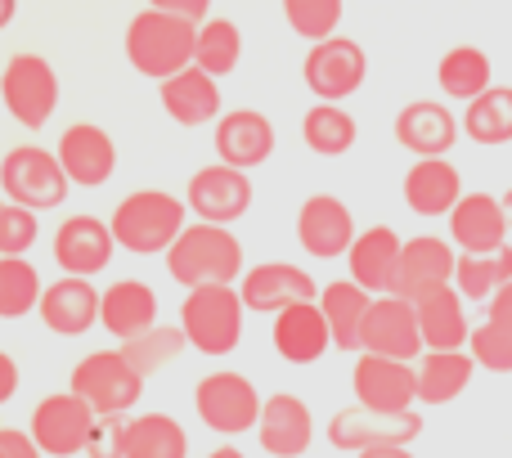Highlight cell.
Returning a JSON list of instances; mask_svg holds the SVG:
<instances>
[{"instance_id": "8", "label": "cell", "mask_w": 512, "mask_h": 458, "mask_svg": "<svg viewBox=\"0 0 512 458\" xmlns=\"http://www.w3.org/2000/svg\"><path fill=\"white\" fill-rule=\"evenodd\" d=\"M0 104L27 131H41L59 108V72L41 54H14L0 72Z\"/></svg>"}, {"instance_id": "18", "label": "cell", "mask_w": 512, "mask_h": 458, "mask_svg": "<svg viewBox=\"0 0 512 458\" xmlns=\"http://www.w3.org/2000/svg\"><path fill=\"white\" fill-rule=\"evenodd\" d=\"M54 265L63 274H81V279H95L99 270H108L117 252V238H113V225L99 221L90 212H77L68 216L59 229H54Z\"/></svg>"}, {"instance_id": "43", "label": "cell", "mask_w": 512, "mask_h": 458, "mask_svg": "<svg viewBox=\"0 0 512 458\" xmlns=\"http://www.w3.org/2000/svg\"><path fill=\"white\" fill-rule=\"evenodd\" d=\"M41 212L18 203H0V256H27L41 238Z\"/></svg>"}, {"instance_id": "12", "label": "cell", "mask_w": 512, "mask_h": 458, "mask_svg": "<svg viewBox=\"0 0 512 458\" xmlns=\"http://www.w3.org/2000/svg\"><path fill=\"white\" fill-rule=\"evenodd\" d=\"M99 414L77 396V391H54L32 409V436L50 458L86 454L90 432H95Z\"/></svg>"}, {"instance_id": "4", "label": "cell", "mask_w": 512, "mask_h": 458, "mask_svg": "<svg viewBox=\"0 0 512 458\" xmlns=\"http://www.w3.org/2000/svg\"><path fill=\"white\" fill-rule=\"evenodd\" d=\"M243 310L248 306L234 283H203V288H189L180 301V328L198 355L225 360L243 342Z\"/></svg>"}, {"instance_id": "10", "label": "cell", "mask_w": 512, "mask_h": 458, "mask_svg": "<svg viewBox=\"0 0 512 458\" xmlns=\"http://www.w3.org/2000/svg\"><path fill=\"white\" fill-rule=\"evenodd\" d=\"M423 436V414L418 409H400V414H387V409H337L328 418V445L342 454H364L378 450V445H414Z\"/></svg>"}, {"instance_id": "34", "label": "cell", "mask_w": 512, "mask_h": 458, "mask_svg": "<svg viewBox=\"0 0 512 458\" xmlns=\"http://www.w3.org/2000/svg\"><path fill=\"white\" fill-rule=\"evenodd\" d=\"M436 81L450 99L459 104H472L477 95H486L495 86V68H490V54L477 50V45H454L445 50V59L436 63Z\"/></svg>"}, {"instance_id": "42", "label": "cell", "mask_w": 512, "mask_h": 458, "mask_svg": "<svg viewBox=\"0 0 512 458\" xmlns=\"http://www.w3.org/2000/svg\"><path fill=\"white\" fill-rule=\"evenodd\" d=\"M468 351L486 373H512V324L508 319L486 315L477 328H472Z\"/></svg>"}, {"instance_id": "21", "label": "cell", "mask_w": 512, "mask_h": 458, "mask_svg": "<svg viewBox=\"0 0 512 458\" xmlns=\"http://www.w3.org/2000/svg\"><path fill=\"white\" fill-rule=\"evenodd\" d=\"M454 270H459V247H454L450 238H436V234L405 238L396 297L418 301L423 292H436V288H445V283H454Z\"/></svg>"}, {"instance_id": "20", "label": "cell", "mask_w": 512, "mask_h": 458, "mask_svg": "<svg viewBox=\"0 0 512 458\" xmlns=\"http://www.w3.org/2000/svg\"><path fill=\"white\" fill-rule=\"evenodd\" d=\"M99 301L104 292L95 288L90 279L81 274H59L54 283H45V297H41V324L50 328L54 337H81L99 324Z\"/></svg>"}, {"instance_id": "51", "label": "cell", "mask_w": 512, "mask_h": 458, "mask_svg": "<svg viewBox=\"0 0 512 458\" xmlns=\"http://www.w3.org/2000/svg\"><path fill=\"white\" fill-rule=\"evenodd\" d=\"M207 458H248V454H243V450H234V445H221V450H212Z\"/></svg>"}, {"instance_id": "28", "label": "cell", "mask_w": 512, "mask_h": 458, "mask_svg": "<svg viewBox=\"0 0 512 458\" xmlns=\"http://www.w3.org/2000/svg\"><path fill=\"white\" fill-rule=\"evenodd\" d=\"M158 99L162 108H167V117L176 126H207V122H221V86H216L212 72H203L194 63V68L176 72V77L158 81Z\"/></svg>"}, {"instance_id": "41", "label": "cell", "mask_w": 512, "mask_h": 458, "mask_svg": "<svg viewBox=\"0 0 512 458\" xmlns=\"http://www.w3.org/2000/svg\"><path fill=\"white\" fill-rule=\"evenodd\" d=\"M283 18L301 41H328L342 23V0H283Z\"/></svg>"}, {"instance_id": "3", "label": "cell", "mask_w": 512, "mask_h": 458, "mask_svg": "<svg viewBox=\"0 0 512 458\" xmlns=\"http://www.w3.org/2000/svg\"><path fill=\"white\" fill-rule=\"evenodd\" d=\"M167 274L180 288H203V283H234L243 279V243L230 225L194 221L171 243Z\"/></svg>"}, {"instance_id": "49", "label": "cell", "mask_w": 512, "mask_h": 458, "mask_svg": "<svg viewBox=\"0 0 512 458\" xmlns=\"http://www.w3.org/2000/svg\"><path fill=\"white\" fill-rule=\"evenodd\" d=\"M355 458H414V450L409 445H378V450H364Z\"/></svg>"}, {"instance_id": "50", "label": "cell", "mask_w": 512, "mask_h": 458, "mask_svg": "<svg viewBox=\"0 0 512 458\" xmlns=\"http://www.w3.org/2000/svg\"><path fill=\"white\" fill-rule=\"evenodd\" d=\"M14 14H18V0H0V32L14 23Z\"/></svg>"}, {"instance_id": "25", "label": "cell", "mask_w": 512, "mask_h": 458, "mask_svg": "<svg viewBox=\"0 0 512 458\" xmlns=\"http://www.w3.org/2000/svg\"><path fill=\"white\" fill-rule=\"evenodd\" d=\"M445 221H450V243L459 252H477V256L508 247V234H512L504 198H495V194H463L459 207Z\"/></svg>"}, {"instance_id": "13", "label": "cell", "mask_w": 512, "mask_h": 458, "mask_svg": "<svg viewBox=\"0 0 512 458\" xmlns=\"http://www.w3.org/2000/svg\"><path fill=\"white\" fill-rule=\"evenodd\" d=\"M351 391H355V405L400 414V409L418 405V369L409 360H387V355L360 351L351 369Z\"/></svg>"}, {"instance_id": "11", "label": "cell", "mask_w": 512, "mask_h": 458, "mask_svg": "<svg viewBox=\"0 0 512 458\" xmlns=\"http://www.w3.org/2000/svg\"><path fill=\"white\" fill-rule=\"evenodd\" d=\"M252 176L239 167H225V162H212V167H198L189 176V189H185V203H189V216L194 221H207V225H234L252 212Z\"/></svg>"}, {"instance_id": "39", "label": "cell", "mask_w": 512, "mask_h": 458, "mask_svg": "<svg viewBox=\"0 0 512 458\" xmlns=\"http://www.w3.org/2000/svg\"><path fill=\"white\" fill-rule=\"evenodd\" d=\"M185 351H194V346H189V337H185V328H180V324L176 328H171V324H153L149 333L122 342V355L144 373V378H153L158 369H167V364L180 360Z\"/></svg>"}, {"instance_id": "31", "label": "cell", "mask_w": 512, "mask_h": 458, "mask_svg": "<svg viewBox=\"0 0 512 458\" xmlns=\"http://www.w3.org/2000/svg\"><path fill=\"white\" fill-rule=\"evenodd\" d=\"M373 292L360 288L355 279H333L319 292V310L328 319V333H333V351L360 355L364 351V319H369Z\"/></svg>"}, {"instance_id": "7", "label": "cell", "mask_w": 512, "mask_h": 458, "mask_svg": "<svg viewBox=\"0 0 512 458\" xmlns=\"http://www.w3.org/2000/svg\"><path fill=\"white\" fill-rule=\"evenodd\" d=\"M261 409H265V396L256 391V382L248 373H234V369H221V373H207L198 378L194 387V414L207 432L216 436H243V432H256L261 423Z\"/></svg>"}, {"instance_id": "33", "label": "cell", "mask_w": 512, "mask_h": 458, "mask_svg": "<svg viewBox=\"0 0 512 458\" xmlns=\"http://www.w3.org/2000/svg\"><path fill=\"white\" fill-rule=\"evenodd\" d=\"M355 140H360V126L342 104H319L315 99L301 117V144L315 158H342V153L355 149Z\"/></svg>"}, {"instance_id": "1", "label": "cell", "mask_w": 512, "mask_h": 458, "mask_svg": "<svg viewBox=\"0 0 512 458\" xmlns=\"http://www.w3.org/2000/svg\"><path fill=\"white\" fill-rule=\"evenodd\" d=\"M198 50V23L180 14H162V9H144L126 23V59L140 77L167 81L176 72L194 68Z\"/></svg>"}, {"instance_id": "53", "label": "cell", "mask_w": 512, "mask_h": 458, "mask_svg": "<svg viewBox=\"0 0 512 458\" xmlns=\"http://www.w3.org/2000/svg\"><path fill=\"white\" fill-rule=\"evenodd\" d=\"M0 108H5V104H0Z\"/></svg>"}, {"instance_id": "19", "label": "cell", "mask_w": 512, "mask_h": 458, "mask_svg": "<svg viewBox=\"0 0 512 458\" xmlns=\"http://www.w3.org/2000/svg\"><path fill=\"white\" fill-rule=\"evenodd\" d=\"M463 117H454L441 99H414L396 113V144L414 158H445L459 144Z\"/></svg>"}, {"instance_id": "9", "label": "cell", "mask_w": 512, "mask_h": 458, "mask_svg": "<svg viewBox=\"0 0 512 458\" xmlns=\"http://www.w3.org/2000/svg\"><path fill=\"white\" fill-rule=\"evenodd\" d=\"M369 77V54H364L360 41L351 36H328V41H315L301 59V81L306 90L319 99V104H342Z\"/></svg>"}, {"instance_id": "35", "label": "cell", "mask_w": 512, "mask_h": 458, "mask_svg": "<svg viewBox=\"0 0 512 458\" xmlns=\"http://www.w3.org/2000/svg\"><path fill=\"white\" fill-rule=\"evenodd\" d=\"M463 135L481 149L512 144V86H490L463 108Z\"/></svg>"}, {"instance_id": "32", "label": "cell", "mask_w": 512, "mask_h": 458, "mask_svg": "<svg viewBox=\"0 0 512 458\" xmlns=\"http://www.w3.org/2000/svg\"><path fill=\"white\" fill-rule=\"evenodd\" d=\"M418 369V405H450L472 387L481 364L472 351H423Z\"/></svg>"}, {"instance_id": "5", "label": "cell", "mask_w": 512, "mask_h": 458, "mask_svg": "<svg viewBox=\"0 0 512 458\" xmlns=\"http://www.w3.org/2000/svg\"><path fill=\"white\" fill-rule=\"evenodd\" d=\"M72 180L63 171L59 153L41 149V144H18L0 158V194L5 203H18V207H32V212H54L63 207L68 198Z\"/></svg>"}, {"instance_id": "15", "label": "cell", "mask_w": 512, "mask_h": 458, "mask_svg": "<svg viewBox=\"0 0 512 458\" xmlns=\"http://www.w3.org/2000/svg\"><path fill=\"white\" fill-rule=\"evenodd\" d=\"M364 351L387 355V360H423V328H418V310L409 297H373L369 319H364Z\"/></svg>"}, {"instance_id": "17", "label": "cell", "mask_w": 512, "mask_h": 458, "mask_svg": "<svg viewBox=\"0 0 512 458\" xmlns=\"http://www.w3.org/2000/svg\"><path fill=\"white\" fill-rule=\"evenodd\" d=\"M63 171H68L72 189H104L117 176V144L104 126L95 122H72L54 144Z\"/></svg>"}, {"instance_id": "36", "label": "cell", "mask_w": 512, "mask_h": 458, "mask_svg": "<svg viewBox=\"0 0 512 458\" xmlns=\"http://www.w3.org/2000/svg\"><path fill=\"white\" fill-rule=\"evenodd\" d=\"M504 283H512V243L499 252H459V270H454V288L463 301H490Z\"/></svg>"}, {"instance_id": "47", "label": "cell", "mask_w": 512, "mask_h": 458, "mask_svg": "<svg viewBox=\"0 0 512 458\" xmlns=\"http://www.w3.org/2000/svg\"><path fill=\"white\" fill-rule=\"evenodd\" d=\"M18 382H23V373H18V360L9 351H0V405H9V400L18 396Z\"/></svg>"}, {"instance_id": "52", "label": "cell", "mask_w": 512, "mask_h": 458, "mask_svg": "<svg viewBox=\"0 0 512 458\" xmlns=\"http://www.w3.org/2000/svg\"><path fill=\"white\" fill-rule=\"evenodd\" d=\"M504 212H508V225H512V189L504 194Z\"/></svg>"}, {"instance_id": "30", "label": "cell", "mask_w": 512, "mask_h": 458, "mask_svg": "<svg viewBox=\"0 0 512 458\" xmlns=\"http://www.w3.org/2000/svg\"><path fill=\"white\" fill-rule=\"evenodd\" d=\"M99 324L117 337V342H131V337L149 333L158 324V292L144 279H117L104 288L99 301Z\"/></svg>"}, {"instance_id": "48", "label": "cell", "mask_w": 512, "mask_h": 458, "mask_svg": "<svg viewBox=\"0 0 512 458\" xmlns=\"http://www.w3.org/2000/svg\"><path fill=\"white\" fill-rule=\"evenodd\" d=\"M486 315H495V319H508V324H512V283H504V288H499L495 297L486 301Z\"/></svg>"}, {"instance_id": "23", "label": "cell", "mask_w": 512, "mask_h": 458, "mask_svg": "<svg viewBox=\"0 0 512 458\" xmlns=\"http://www.w3.org/2000/svg\"><path fill=\"white\" fill-rule=\"evenodd\" d=\"M270 342L279 351V360L297 364H319L328 351H333V333H328V319L319 310V301H301V306H288L274 315V328H270Z\"/></svg>"}, {"instance_id": "16", "label": "cell", "mask_w": 512, "mask_h": 458, "mask_svg": "<svg viewBox=\"0 0 512 458\" xmlns=\"http://www.w3.org/2000/svg\"><path fill=\"white\" fill-rule=\"evenodd\" d=\"M239 292H243V306H248L252 315H279V310L301 306V301H319L324 288L315 283V274L292 265V261H261L243 274Z\"/></svg>"}, {"instance_id": "14", "label": "cell", "mask_w": 512, "mask_h": 458, "mask_svg": "<svg viewBox=\"0 0 512 458\" xmlns=\"http://www.w3.org/2000/svg\"><path fill=\"white\" fill-rule=\"evenodd\" d=\"M355 238H360L355 216L337 194H310L297 207V243L310 261H337L351 252Z\"/></svg>"}, {"instance_id": "26", "label": "cell", "mask_w": 512, "mask_h": 458, "mask_svg": "<svg viewBox=\"0 0 512 458\" xmlns=\"http://www.w3.org/2000/svg\"><path fill=\"white\" fill-rule=\"evenodd\" d=\"M400 194H405V207L414 216H423V221H441V216H450L454 207H459L463 176L450 158H418L414 167L405 171Z\"/></svg>"}, {"instance_id": "45", "label": "cell", "mask_w": 512, "mask_h": 458, "mask_svg": "<svg viewBox=\"0 0 512 458\" xmlns=\"http://www.w3.org/2000/svg\"><path fill=\"white\" fill-rule=\"evenodd\" d=\"M45 450L36 445L32 432L23 427H0V458H41Z\"/></svg>"}, {"instance_id": "29", "label": "cell", "mask_w": 512, "mask_h": 458, "mask_svg": "<svg viewBox=\"0 0 512 458\" xmlns=\"http://www.w3.org/2000/svg\"><path fill=\"white\" fill-rule=\"evenodd\" d=\"M418 310V328H423V346L427 351H468V337H472V324H468V306H463V292L454 283L436 292H423L414 301Z\"/></svg>"}, {"instance_id": "37", "label": "cell", "mask_w": 512, "mask_h": 458, "mask_svg": "<svg viewBox=\"0 0 512 458\" xmlns=\"http://www.w3.org/2000/svg\"><path fill=\"white\" fill-rule=\"evenodd\" d=\"M126 458H189V432L171 414H135Z\"/></svg>"}, {"instance_id": "44", "label": "cell", "mask_w": 512, "mask_h": 458, "mask_svg": "<svg viewBox=\"0 0 512 458\" xmlns=\"http://www.w3.org/2000/svg\"><path fill=\"white\" fill-rule=\"evenodd\" d=\"M131 418L135 414H99L95 432H90L86 458H126L131 454Z\"/></svg>"}, {"instance_id": "2", "label": "cell", "mask_w": 512, "mask_h": 458, "mask_svg": "<svg viewBox=\"0 0 512 458\" xmlns=\"http://www.w3.org/2000/svg\"><path fill=\"white\" fill-rule=\"evenodd\" d=\"M117 247L135 256H167L171 243L189 229V203L167 189H135L108 216Z\"/></svg>"}, {"instance_id": "46", "label": "cell", "mask_w": 512, "mask_h": 458, "mask_svg": "<svg viewBox=\"0 0 512 458\" xmlns=\"http://www.w3.org/2000/svg\"><path fill=\"white\" fill-rule=\"evenodd\" d=\"M149 9H162V14H180V18H194V23H207L212 0H149Z\"/></svg>"}, {"instance_id": "24", "label": "cell", "mask_w": 512, "mask_h": 458, "mask_svg": "<svg viewBox=\"0 0 512 458\" xmlns=\"http://www.w3.org/2000/svg\"><path fill=\"white\" fill-rule=\"evenodd\" d=\"M400 252H405V238L391 225L360 229V238H355L351 252H346L351 279L360 283V288H369L373 297H387V292H396V279H400Z\"/></svg>"}, {"instance_id": "40", "label": "cell", "mask_w": 512, "mask_h": 458, "mask_svg": "<svg viewBox=\"0 0 512 458\" xmlns=\"http://www.w3.org/2000/svg\"><path fill=\"white\" fill-rule=\"evenodd\" d=\"M239 59H243V36L230 18H207V23H198V50H194L198 68L221 81L239 68Z\"/></svg>"}, {"instance_id": "38", "label": "cell", "mask_w": 512, "mask_h": 458, "mask_svg": "<svg viewBox=\"0 0 512 458\" xmlns=\"http://www.w3.org/2000/svg\"><path fill=\"white\" fill-rule=\"evenodd\" d=\"M45 283L27 256H0V319H23L41 310Z\"/></svg>"}, {"instance_id": "22", "label": "cell", "mask_w": 512, "mask_h": 458, "mask_svg": "<svg viewBox=\"0 0 512 458\" xmlns=\"http://www.w3.org/2000/svg\"><path fill=\"white\" fill-rule=\"evenodd\" d=\"M256 441L270 458H301L315 441V418H310L306 400L292 391H274L265 396L261 423H256Z\"/></svg>"}, {"instance_id": "27", "label": "cell", "mask_w": 512, "mask_h": 458, "mask_svg": "<svg viewBox=\"0 0 512 458\" xmlns=\"http://www.w3.org/2000/svg\"><path fill=\"white\" fill-rule=\"evenodd\" d=\"M216 158L225 167H239V171H252L261 162H270L274 153V126L265 113L256 108H230V113L216 122Z\"/></svg>"}, {"instance_id": "6", "label": "cell", "mask_w": 512, "mask_h": 458, "mask_svg": "<svg viewBox=\"0 0 512 458\" xmlns=\"http://www.w3.org/2000/svg\"><path fill=\"white\" fill-rule=\"evenodd\" d=\"M144 373L117 351H90L77 360L68 378V391H77L95 414H135V405L144 400Z\"/></svg>"}]
</instances>
